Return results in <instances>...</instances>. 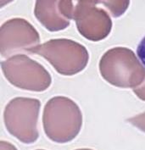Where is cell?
<instances>
[{
    "label": "cell",
    "mask_w": 145,
    "mask_h": 150,
    "mask_svg": "<svg viewBox=\"0 0 145 150\" xmlns=\"http://www.w3.org/2000/svg\"><path fill=\"white\" fill-rule=\"evenodd\" d=\"M136 53H137L138 59L140 60V62L145 67V37L138 43Z\"/></svg>",
    "instance_id": "6da1fadb"
}]
</instances>
